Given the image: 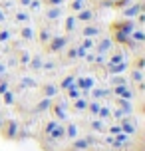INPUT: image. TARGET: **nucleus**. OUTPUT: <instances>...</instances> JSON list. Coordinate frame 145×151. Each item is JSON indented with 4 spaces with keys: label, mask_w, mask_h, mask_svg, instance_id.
Instances as JSON below:
<instances>
[{
    "label": "nucleus",
    "mask_w": 145,
    "mask_h": 151,
    "mask_svg": "<svg viewBox=\"0 0 145 151\" xmlns=\"http://www.w3.org/2000/svg\"><path fill=\"white\" fill-rule=\"evenodd\" d=\"M98 34H99V28H95V26H90V28L84 30V36H98Z\"/></svg>",
    "instance_id": "nucleus-1"
},
{
    "label": "nucleus",
    "mask_w": 145,
    "mask_h": 151,
    "mask_svg": "<svg viewBox=\"0 0 145 151\" xmlns=\"http://www.w3.org/2000/svg\"><path fill=\"white\" fill-rule=\"evenodd\" d=\"M64 44H66V38H58V40H54L52 50H60V48H62Z\"/></svg>",
    "instance_id": "nucleus-2"
},
{
    "label": "nucleus",
    "mask_w": 145,
    "mask_h": 151,
    "mask_svg": "<svg viewBox=\"0 0 145 151\" xmlns=\"http://www.w3.org/2000/svg\"><path fill=\"white\" fill-rule=\"evenodd\" d=\"M78 18H80V20H84V22H88V20H92V12H88V10H85V12H80Z\"/></svg>",
    "instance_id": "nucleus-3"
},
{
    "label": "nucleus",
    "mask_w": 145,
    "mask_h": 151,
    "mask_svg": "<svg viewBox=\"0 0 145 151\" xmlns=\"http://www.w3.org/2000/svg\"><path fill=\"white\" fill-rule=\"evenodd\" d=\"M46 107H50V99H44V101H42V104L36 107V111H44Z\"/></svg>",
    "instance_id": "nucleus-4"
},
{
    "label": "nucleus",
    "mask_w": 145,
    "mask_h": 151,
    "mask_svg": "<svg viewBox=\"0 0 145 151\" xmlns=\"http://www.w3.org/2000/svg\"><path fill=\"white\" fill-rule=\"evenodd\" d=\"M14 129H16V125L12 123V121H10V123H8V131H6V137H12V135H14Z\"/></svg>",
    "instance_id": "nucleus-5"
},
{
    "label": "nucleus",
    "mask_w": 145,
    "mask_h": 151,
    "mask_svg": "<svg viewBox=\"0 0 145 151\" xmlns=\"http://www.w3.org/2000/svg\"><path fill=\"white\" fill-rule=\"evenodd\" d=\"M44 93H46V96H54V93H56V88H54V86H46V88H44Z\"/></svg>",
    "instance_id": "nucleus-6"
},
{
    "label": "nucleus",
    "mask_w": 145,
    "mask_h": 151,
    "mask_svg": "<svg viewBox=\"0 0 145 151\" xmlns=\"http://www.w3.org/2000/svg\"><path fill=\"white\" fill-rule=\"evenodd\" d=\"M60 16V10L58 8H54V10H48V18H58Z\"/></svg>",
    "instance_id": "nucleus-7"
},
{
    "label": "nucleus",
    "mask_w": 145,
    "mask_h": 151,
    "mask_svg": "<svg viewBox=\"0 0 145 151\" xmlns=\"http://www.w3.org/2000/svg\"><path fill=\"white\" fill-rule=\"evenodd\" d=\"M78 133V129H76V125H70V129H68V135L70 137H74Z\"/></svg>",
    "instance_id": "nucleus-8"
},
{
    "label": "nucleus",
    "mask_w": 145,
    "mask_h": 151,
    "mask_svg": "<svg viewBox=\"0 0 145 151\" xmlns=\"http://www.w3.org/2000/svg\"><path fill=\"white\" fill-rule=\"evenodd\" d=\"M133 78H135V82H141V72H133Z\"/></svg>",
    "instance_id": "nucleus-9"
},
{
    "label": "nucleus",
    "mask_w": 145,
    "mask_h": 151,
    "mask_svg": "<svg viewBox=\"0 0 145 151\" xmlns=\"http://www.w3.org/2000/svg\"><path fill=\"white\" fill-rule=\"evenodd\" d=\"M76 147H82V149H85V147H88V143H85V141H76Z\"/></svg>",
    "instance_id": "nucleus-10"
},
{
    "label": "nucleus",
    "mask_w": 145,
    "mask_h": 151,
    "mask_svg": "<svg viewBox=\"0 0 145 151\" xmlns=\"http://www.w3.org/2000/svg\"><path fill=\"white\" fill-rule=\"evenodd\" d=\"M24 38H32V30L26 28V30H24Z\"/></svg>",
    "instance_id": "nucleus-11"
},
{
    "label": "nucleus",
    "mask_w": 145,
    "mask_h": 151,
    "mask_svg": "<svg viewBox=\"0 0 145 151\" xmlns=\"http://www.w3.org/2000/svg\"><path fill=\"white\" fill-rule=\"evenodd\" d=\"M135 40H139V42H141V40H143V34H141V32H135Z\"/></svg>",
    "instance_id": "nucleus-12"
},
{
    "label": "nucleus",
    "mask_w": 145,
    "mask_h": 151,
    "mask_svg": "<svg viewBox=\"0 0 145 151\" xmlns=\"http://www.w3.org/2000/svg\"><path fill=\"white\" fill-rule=\"evenodd\" d=\"M62 0H50V4H60Z\"/></svg>",
    "instance_id": "nucleus-13"
}]
</instances>
